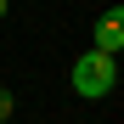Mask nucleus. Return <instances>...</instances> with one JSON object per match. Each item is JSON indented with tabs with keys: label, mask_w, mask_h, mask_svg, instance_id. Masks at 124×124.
I'll use <instances>...</instances> for the list:
<instances>
[{
	"label": "nucleus",
	"mask_w": 124,
	"mask_h": 124,
	"mask_svg": "<svg viewBox=\"0 0 124 124\" xmlns=\"http://www.w3.org/2000/svg\"><path fill=\"white\" fill-rule=\"evenodd\" d=\"M68 85H73V96H85V101L113 96V85H118V56L79 51V56H73V68H68Z\"/></svg>",
	"instance_id": "obj_1"
},
{
	"label": "nucleus",
	"mask_w": 124,
	"mask_h": 124,
	"mask_svg": "<svg viewBox=\"0 0 124 124\" xmlns=\"http://www.w3.org/2000/svg\"><path fill=\"white\" fill-rule=\"evenodd\" d=\"M11 113H17V90L0 85V124H11Z\"/></svg>",
	"instance_id": "obj_3"
},
{
	"label": "nucleus",
	"mask_w": 124,
	"mask_h": 124,
	"mask_svg": "<svg viewBox=\"0 0 124 124\" xmlns=\"http://www.w3.org/2000/svg\"><path fill=\"white\" fill-rule=\"evenodd\" d=\"M6 17H11V0H0V23H6Z\"/></svg>",
	"instance_id": "obj_4"
},
{
	"label": "nucleus",
	"mask_w": 124,
	"mask_h": 124,
	"mask_svg": "<svg viewBox=\"0 0 124 124\" xmlns=\"http://www.w3.org/2000/svg\"><path fill=\"white\" fill-rule=\"evenodd\" d=\"M90 51H101V56H118V51H124V11H118V6H107V11L96 17Z\"/></svg>",
	"instance_id": "obj_2"
}]
</instances>
